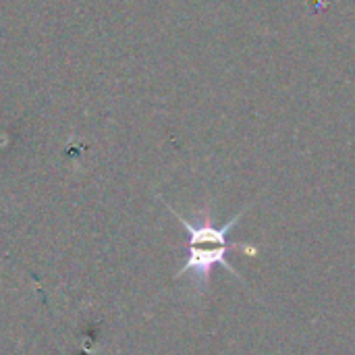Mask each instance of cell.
Returning <instances> with one entry per match:
<instances>
[{
    "mask_svg": "<svg viewBox=\"0 0 355 355\" xmlns=\"http://www.w3.org/2000/svg\"><path fill=\"white\" fill-rule=\"evenodd\" d=\"M168 210L177 216V220L181 223V227L187 231V262L183 264V268L175 275V279H181L185 275H191L200 287V291H204L210 283V275H212V268L216 264L225 266L235 279H239L243 285L245 279L229 264L227 260V252L229 250H239L241 245L239 243H233L229 239V233L233 231V227L239 223V218L250 210V206H245L241 212H237L227 225L223 227H214L212 225V218H210V212L204 210L200 214H196L193 220H187L183 218L177 210H173V206H168Z\"/></svg>",
    "mask_w": 355,
    "mask_h": 355,
    "instance_id": "6da1fadb",
    "label": "cell"
}]
</instances>
